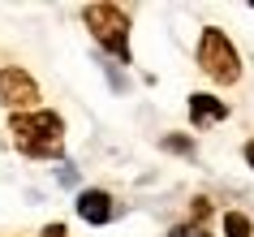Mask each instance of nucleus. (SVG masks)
Wrapping results in <instances>:
<instances>
[{"instance_id":"nucleus-1","label":"nucleus","mask_w":254,"mask_h":237,"mask_svg":"<svg viewBox=\"0 0 254 237\" xmlns=\"http://www.w3.org/2000/svg\"><path fill=\"white\" fill-rule=\"evenodd\" d=\"M13 138L26 156H61V117L52 112H13Z\"/></svg>"},{"instance_id":"nucleus-2","label":"nucleus","mask_w":254,"mask_h":237,"mask_svg":"<svg viewBox=\"0 0 254 237\" xmlns=\"http://www.w3.org/2000/svg\"><path fill=\"white\" fill-rule=\"evenodd\" d=\"M86 26L95 30V39L104 43L108 52H117L121 61L129 56V17L121 13L117 4H91L86 9Z\"/></svg>"},{"instance_id":"nucleus-3","label":"nucleus","mask_w":254,"mask_h":237,"mask_svg":"<svg viewBox=\"0 0 254 237\" xmlns=\"http://www.w3.org/2000/svg\"><path fill=\"white\" fill-rule=\"evenodd\" d=\"M198 65L207 69V78L215 82H237L241 74V61L233 52V43L224 39V30H202V43H198Z\"/></svg>"},{"instance_id":"nucleus-4","label":"nucleus","mask_w":254,"mask_h":237,"mask_svg":"<svg viewBox=\"0 0 254 237\" xmlns=\"http://www.w3.org/2000/svg\"><path fill=\"white\" fill-rule=\"evenodd\" d=\"M0 95H4V104L17 108V112H22V108L30 112V108L39 104V86L26 78V69H4V74H0Z\"/></svg>"},{"instance_id":"nucleus-5","label":"nucleus","mask_w":254,"mask_h":237,"mask_svg":"<svg viewBox=\"0 0 254 237\" xmlns=\"http://www.w3.org/2000/svg\"><path fill=\"white\" fill-rule=\"evenodd\" d=\"M78 216L91 224H104L108 216H112V198L104 194V190H86V194L78 198Z\"/></svg>"},{"instance_id":"nucleus-6","label":"nucleus","mask_w":254,"mask_h":237,"mask_svg":"<svg viewBox=\"0 0 254 237\" xmlns=\"http://www.w3.org/2000/svg\"><path fill=\"white\" fill-rule=\"evenodd\" d=\"M190 117L198 121V125H211V121L228 117V108L220 104V99H211V95H194V99H190Z\"/></svg>"},{"instance_id":"nucleus-7","label":"nucleus","mask_w":254,"mask_h":237,"mask_svg":"<svg viewBox=\"0 0 254 237\" xmlns=\"http://www.w3.org/2000/svg\"><path fill=\"white\" fill-rule=\"evenodd\" d=\"M224 233L228 237H250V224H246L241 211H228V216H224Z\"/></svg>"},{"instance_id":"nucleus-8","label":"nucleus","mask_w":254,"mask_h":237,"mask_svg":"<svg viewBox=\"0 0 254 237\" xmlns=\"http://www.w3.org/2000/svg\"><path fill=\"white\" fill-rule=\"evenodd\" d=\"M168 237H207V233H202V229H186V224H181V229H173Z\"/></svg>"},{"instance_id":"nucleus-9","label":"nucleus","mask_w":254,"mask_h":237,"mask_svg":"<svg viewBox=\"0 0 254 237\" xmlns=\"http://www.w3.org/2000/svg\"><path fill=\"white\" fill-rule=\"evenodd\" d=\"M43 237H69V233H65V229H61V224H52V229H48V233H43Z\"/></svg>"},{"instance_id":"nucleus-10","label":"nucleus","mask_w":254,"mask_h":237,"mask_svg":"<svg viewBox=\"0 0 254 237\" xmlns=\"http://www.w3.org/2000/svg\"><path fill=\"white\" fill-rule=\"evenodd\" d=\"M246 159H250V164H254V143H250V147H246Z\"/></svg>"}]
</instances>
